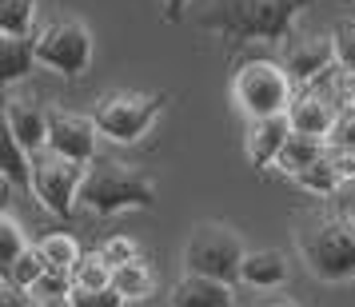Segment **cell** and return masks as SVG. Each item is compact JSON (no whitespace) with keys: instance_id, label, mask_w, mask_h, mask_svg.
Masks as SVG:
<instances>
[{"instance_id":"1","label":"cell","mask_w":355,"mask_h":307,"mask_svg":"<svg viewBox=\"0 0 355 307\" xmlns=\"http://www.w3.org/2000/svg\"><path fill=\"white\" fill-rule=\"evenodd\" d=\"M311 0H211L200 12V24L208 33L248 44V40H288L295 20Z\"/></svg>"},{"instance_id":"2","label":"cell","mask_w":355,"mask_h":307,"mask_svg":"<svg viewBox=\"0 0 355 307\" xmlns=\"http://www.w3.org/2000/svg\"><path fill=\"white\" fill-rule=\"evenodd\" d=\"M80 208L92 216L116 211H152L156 208V179L120 160H92L80 184Z\"/></svg>"},{"instance_id":"3","label":"cell","mask_w":355,"mask_h":307,"mask_svg":"<svg viewBox=\"0 0 355 307\" xmlns=\"http://www.w3.org/2000/svg\"><path fill=\"white\" fill-rule=\"evenodd\" d=\"M300 256L307 272L323 283H347L355 279V220L347 216H323L300 231Z\"/></svg>"},{"instance_id":"4","label":"cell","mask_w":355,"mask_h":307,"mask_svg":"<svg viewBox=\"0 0 355 307\" xmlns=\"http://www.w3.org/2000/svg\"><path fill=\"white\" fill-rule=\"evenodd\" d=\"M232 96L248 120L259 116H284L295 100V80L279 60H248L232 76Z\"/></svg>"},{"instance_id":"5","label":"cell","mask_w":355,"mask_h":307,"mask_svg":"<svg viewBox=\"0 0 355 307\" xmlns=\"http://www.w3.org/2000/svg\"><path fill=\"white\" fill-rule=\"evenodd\" d=\"M243 256H248V247H243L240 236L227 224H200L188 236V243H184V272L236 283L240 267H243Z\"/></svg>"},{"instance_id":"6","label":"cell","mask_w":355,"mask_h":307,"mask_svg":"<svg viewBox=\"0 0 355 307\" xmlns=\"http://www.w3.org/2000/svg\"><path fill=\"white\" fill-rule=\"evenodd\" d=\"M160 108H164V96H156V92H112V96H104L96 104L92 120H96L104 140L136 144L160 120Z\"/></svg>"},{"instance_id":"7","label":"cell","mask_w":355,"mask_h":307,"mask_svg":"<svg viewBox=\"0 0 355 307\" xmlns=\"http://www.w3.org/2000/svg\"><path fill=\"white\" fill-rule=\"evenodd\" d=\"M36 60L56 72L76 80L92 68V33L84 20H52L36 33Z\"/></svg>"},{"instance_id":"8","label":"cell","mask_w":355,"mask_h":307,"mask_svg":"<svg viewBox=\"0 0 355 307\" xmlns=\"http://www.w3.org/2000/svg\"><path fill=\"white\" fill-rule=\"evenodd\" d=\"M88 164L64 160L56 152H36L33 156V195L40 200V208L52 211V216H72L76 204H80V184Z\"/></svg>"},{"instance_id":"9","label":"cell","mask_w":355,"mask_h":307,"mask_svg":"<svg viewBox=\"0 0 355 307\" xmlns=\"http://www.w3.org/2000/svg\"><path fill=\"white\" fill-rule=\"evenodd\" d=\"M279 64L288 68L295 88H304V84H311L320 72H327V68L336 64V36L291 28L288 40H279Z\"/></svg>"},{"instance_id":"10","label":"cell","mask_w":355,"mask_h":307,"mask_svg":"<svg viewBox=\"0 0 355 307\" xmlns=\"http://www.w3.org/2000/svg\"><path fill=\"white\" fill-rule=\"evenodd\" d=\"M96 140H100V128L92 116H76V112H64V108L49 112V152L76 164H92L96 160Z\"/></svg>"},{"instance_id":"11","label":"cell","mask_w":355,"mask_h":307,"mask_svg":"<svg viewBox=\"0 0 355 307\" xmlns=\"http://www.w3.org/2000/svg\"><path fill=\"white\" fill-rule=\"evenodd\" d=\"M4 132L17 136L20 144L36 156V152L49 148V112H44L36 100L8 96V104H4Z\"/></svg>"},{"instance_id":"12","label":"cell","mask_w":355,"mask_h":307,"mask_svg":"<svg viewBox=\"0 0 355 307\" xmlns=\"http://www.w3.org/2000/svg\"><path fill=\"white\" fill-rule=\"evenodd\" d=\"M288 120H291V132H304V136H320V140H327L331 128H336V120H339V108L327 96H320L315 88H295V100H291V108H288Z\"/></svg>"},{"instance_id":"13","label":"cell","mask_w":355,"mask_h":307,"mask_svg":"<svg viewBox=\"0 0 355 307\" xmlns=\"http://www.w3.org/2000/svg\"><path fill=\"white\" fill-rule=\"evenodd\" d=\"M168 304L172 307H236V291L224 279L184 272L172 283V291H168Z\"/></svg>"},{"instance_id":"14","label":"cell","mask_w":355,"mask_h":307,"mask_svg":"<svg viewBox=\"0 0 355 307\" xmlns=\"http://www.w3.org/2000/svg\"><path fill=\"white\" fill-rule=\"evenodd\" d=\"M291 136V120L288 112L284 116H259V120H248V160L256 164V168H275V156H279V148L288 144Z\"/></svg>"},{"instance_id":"15","label":"cell","mask_w":355,"mask_h":307,"mask_svg":"<svg viewBox=\"0 0 355 307\" xmlns=\"http://www.w3.org/2000/svg\"><path fill=\"white\" fill-rule=\"evenodd\" d=\"M240 279L248 288H259V291L284 288V283H288V256L275 252V247L248 252V256H243V267H240Z\"/></svg>"},{"instance_id":"16","label":"cell","mask_w":355,"mask_h":307,"mask_svg":"<svg viewBox=\"0 0 355 307\" xmlns=\"http://www.w3.org/2000/svg\"><path fill=\"white\" fill-rule=\"evenodd\" d=\"M36 60V36H4L0 40V80L8 84H20L28 72H33Z\"/></svg>"},{"instance_id":"17","label":"cell","mask_w":355,"mask_h":307,"mask_svg":"<svg viewBox=\"0 0 355 307\" xmlns=\"http://www.w3.org/2000/svg\"><path fill=\"white\" fill-rule=\"evenodd\" d=\"M323 152H327V140H320V136H304V132H291L288 144L279 148V156H275V168L284 172V176H300L304 168H311V164L320 160Z\"/></svg>"},{"instance_id":"18","label":"cell","mask_w":355,"mask_h":307,"mask_svg":"<svg viewBox=\"0 0 355 307\" xmlns=\"http://www.w3.org/2000/svg\"><path fill=\"white\" fill-rule=\"evenodd\" d=\"M304 88H315L320 96H327L331 104H336L339 112H352L355 108V72L352 68H343L339 60L327 68V72H320L311 84H304Z\"/></svg>"},{"instance_id":"19","label":"cell","mask_w":355,"mask_h":307,"mask_svg":"<svg viewBox=\"0 0 355 307\" xmlns=\"http://www.w3.org/2000/svg\"><path fill=\"white\" fill-rule=\"evenodd\" d=\"M4 184L33 192V152L8 132H4Z\"/></svg>"},{"instance_id":"20","label":"cell","mask_w":355,"mask_h":307,"mask_svg":"<svg viewBox=\"0 0 355 307\" xmlns=\"http://www.w3.org/2000/svg\"><path fill=\"white\" fill-rule=\"evenodd\" d=\"M112 288L124 295V299H144V295H152V288H156V275H152V267H148L144 259H132V263H120L112 272Z\"/></svg>"},{"instance_id":"21","label":"cell","mask_w":355,"mask_h":307,"mask_svg":"<svg viewBox=\"0 0 355 307\" xmlns=\"http://www.w3.org/2000/svg\"><path fill=\"white\" fill-rule=\"evenodd\" d=\"M36 0H0V33L36 36Z\"/></svg>"},{"instance_id":"22","label":"cell","mask_w":355,"mask_h":307,"mask_svg":"<svg viewBox=\"0 0 355 307\" xmlns=\"http://www.w3.org/2000/svg\"><path fill=\"white\" fill-rule=\"evenodd\" d=\"M44 272H49V263H44V256H40V247H28L17 263H8V267H4V283H8V288H17V291H33L36 279H40Z\"/></svg>"},{"instance_id":"23","label":"cell","mask_w":355,"mask_h":307,"mask_svg":"<svg viewBox=\"0 0 355 307\" xmlns=\"http://www.w3.org/2000/svg\"><path fill=\"white\" fill-rule=\"evenodd\" d=\"M295 184H300L304 192H311V195H331V192H339V188H343V179H339L336 164L327 160V152H323L320 160L311 164V168H304V172L295 176Z\"/></svg>"},{"instance_id":"24","label":"cell","mask_w":355,"mask_h":307,"mask_svg":"<svg viewBox=\"0 0 355 307\" xmlns=\"http://www.w3.org/2000/svg\"><path fill=\"white\" fill-rule=\"evenodd\" d=\"M36 247H40L44 263H49V267H60V272H72V263L84 256L80 243L72 240L68 231H52V236H44V240L36 243Z\"/></svg>"},{"instance_id":"25","label":"cell","mask_w":355,"mask_h":307,"mask_svg":"<svg viewBox=\"0 0 355 307\" xmlns=\"http://www.w3.org/2000/svg\"><path fill=\"white\" fill-rule=\"evenodd\" d=\"M112 283V263L100 252H84L72 263V288H108Z\"/></svg>"},{"instance_id":"26","label":"cell","mask_w":355,"mask_h":307,"mask_svg":"<svg viewBox=\"0 0 355 307\" xmlns=\"http://www.w3.org/2000/svg\"><path fill=\"white\" fill-rule=\"evenodd\" d=\"M28 247H33V243L24 240V227H20L12 216H4V220H0V267L17 263Z\"/></svg>"},{"instance_id":"27","label":"cell","mask_w":355,"mask_h":307,"mask_svg":"<svg viewBox=\"0 0 355 307\" xmlns=\"http://www.w3.org/2000/svg\"><path fill=\"white\" fill-rule=\"evenodd\" d=\"M68 304L72 307H124L128 299L108 283V288H72L68 291Z\"/></svg>"},{"instance_id":"28","label":"cell","mask_w":355,"mask_h":307,"mask_svg":"<svg viewBox=\"0 0 355 307\" xmlns=\"http://www.w3.org/2000/svg\"><path fill=\"white\" fill-rule=\"evenodd\" d=\"M72 291V272H60V267H49V272L36 279V288L28 291L33 299H68Z\"/></svg>"},{"instance_id":"29","label":"cell","mask_w":355,"mask_h":307,"mask_svg":"<svg viewBox=\"0 0 355 307\" xmlns=\"http://www.w3.org/2000/svg\"><path fill=\"white\" fill-rule=\"evenodd\" d=\"M100 256L112 263V272L120 267V263H132V259H140V247H136V240H128V236H112V240L100 243Z\"/></svg>"},{"instance_id":"30","label":"cell","mask_w":355,"mask_h":307,"mask_svg":"<svg viewBox=\"0 0 355 307\" xmlns=\"http://www.w3.org/2000/svg\"><path fill=\"white\" fill-rule=\"evenodd\" d=\"M331 36H336V60L343 68H352V72H355V20L336 24V28H331Z\"/></svg>"},{"instance_id":"31","label":"cell","mask_w":355,"mask_h":307,"mask_svg":"<svg viewBox=\"0 0 355 307\" xmlns=\"http://www.w3.org/2000/svg\"><path fill=\"white\" fill-rule=\"evenodd\" d=\"M327 144H336V148H355V108H352V112H339L336 128H331V136H327Z\"/></svg>"},{"instance_id":"32","label":"cell","mask_w":355,"mask_h":307,"mask_svg":"<svg viewBox=\"0 0 355 307\" xmlns=\"http://www.w3.org/2000/svg\"><path fill=\"white\" fill-rule=\"evenodd\" d=\"M256 307H295L291 299H284V295H268V299H259Z\"/></svg>"},{"instance_id":"33","label":"cell","mask_w":355,"mask_h":307,"mask_svg":"<svg viewBox=\"0 0 355 307\" xmlns=\"http://www.w3.org/2000/svg\"><path fill=\"white\" fill-rule=\"evenodd\" d=\"M28 307H72L68 299H33Z\"/></svg>"},{"instance_id":"34","label":"cell","mask_w":355,"mask_h":307,"mask_svg":"<svg viewBox=\"0 0 355 307\" xmlns=\"http://www.w3.org/2000/svg\"><path fill=\"white\" fill-rule=\"evenodd\" d=\"M176 8H184V0H172V17H176Z\"/></svg>"}]
</instances>
